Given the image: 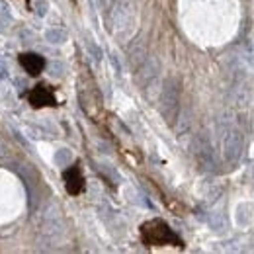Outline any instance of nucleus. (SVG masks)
<instances>
[{"instance_id": "nucleus-1", "label": "nucleus", "mask_w": 254, "mask_h": 254, "mask_svg": "<svg viewBox=\"0 0 254 254\" xmlns=\"http://www.w3.org/2000/svg\"><path fill=\"white\" fill-rule=\"evenodd\" d=\"M141 241L147 247H184L182 239L162 219H151L141 225Z\"/></svg>"}, {"instance_id": "nucleus-2", "label": "nucleus", "mask_w": 254, "mask_h": 254, "mask_svg": "<svg viewBox=\"0 0 254 254\" xmlns=\"http://www.w3.org/2000/svg\"><path fill=\"white\" fill-rule=\"evenodd\" d=\"M30 104L33 108H53L57 106V100H55V94L49 86L45 84H37L30 90V96H28Z\"/></svg>"}, {"instance_id": "nucleus-3", "label": "nucleus", "mask_w": 254, "mask_h": 254, "mask_svg": "<svg viewBox=\"0 0 254 254\" xmlns=\"http://www.w3.org/2000/svg\"><path fill=\"white\" fill-rule=\"evenodd\" d=\"M64 188L70 195H78L80 191L84 190V176L78 164H72L70 168L64 170Z\"/></svg>"}, {"instance_id": "nucleus-4", "label": "nucleus", "mask_w": 254, "mask_h": 254, "mask_svg": "<svg viewBox=\"0 0 254 254\" xmlns=\"http://www.w3.org/2000/svg\"><path fill=\"white\" fill-rule=\"evenodd\" d=\"M20 64L30 76H37L45 68V59L41 55H37V53H22L20 55Z\"/></svg>"}, {"instance_id": "nucleus-5", "label": "nucleus", "mask_w": 254, "mask_h": 254, "mask_svg": "<svg viewBox=\"0 0 254 254\" xmlns=\"http://www.w3.org/2000/svg\"><path fill=\"white\" fill-rule=\"evenodd\" d=\"M8 157V145L4 143V139L0 137V159H6Z\"/></svg>"}]
</instances>
